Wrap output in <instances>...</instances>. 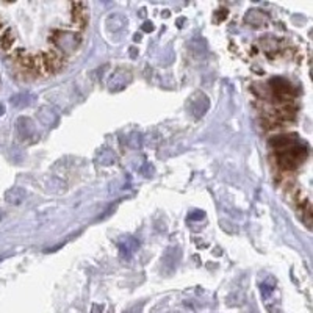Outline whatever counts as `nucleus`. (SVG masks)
<instances>
[{
	"instance_id": "9d476101",
	"label": "nucleus",
	"mask_w": 313,
	"mask_h": 313,
	"mask_svg": "<svg viewBox=\"0 0 313 313\" xmlns=\"http://www.w3.org/2000/svg\"><path fill=\"white\" fill-rule=\"evenodd\" d=\"M294 143H297V141L294 138H292V137H287V135H284V137H274L270 141L271 147L275 149L277 152L285 151V149H288L290 146H293Z\"/></svg>"
},
{
	"instance_id": "f3484780",
	"label": "nucleus",
	"mask_w": 313,
	"mask_h": 313,
	"mask_svg": "<svg viewBox=\"0 0 313 313\" xmlns=\"http://www.w3.org/2000/svg\"><path fill=\"white\" fill-rule=\"evenodd\" d=\"M273 285H270V284H263L262 285V294H263V297H268L271 293H273Z\"/></svg>"
},
{
	"instance_id": "f257e3e1",
	"label": "nucleus",
	"mask_w": 313,
	"mask_h": 313,
	"mask_svg": "<svg viewBox=\"0 0 313 313\" xmlns=\"http://www.w3.org/2000/svg\"><path fill=\"white\" fill-rule=\"evenodd\" d=\"M208 108H210V100H208L207 96L200 91L193 94L188 100V110L195 117H202L208 111Z\"/></svg>"
},
{
	"instance_id": "1a4fd4ad",
	"label": "nucleus",
	"mask_w": 313,
	"mask_h": 313,
	"mask_svg": "<svg viewBox=\"0 0 313 313\" xmlns=\"http://www.w3.org/2000/svg\"><path fill=\"white\" fill-rule=\"evenodd\" d=\"M27 197V191L24 188H19V186H14V188L8 190L5 195V199L8 204H13V205H19L25 200Z\"/></svg>"
},
{
	"instance_id": "f03ea898",
	"label": "nucleus",
	"mask_w": 313,
	"mask_h": 313,
	"mask_svg": "<svg viewBox=\"0 0 313 313\" xmlns=\"http://www.w3.org/2000/svg\"><path fill=\"white\" fill-rule=\"evenodd\" d=\"M182 252L178 248L173 246V248H168L165 251V254L161 257V268L166 274H173L177 270V265L180 262Z\"/></svg>"
},
{
	"instance_id": "aec40b11",
	"label": "nucleus",
	"mask_w": 313,
	"mask_h": 313,
	"mask_svg": "<svg viewBox=\"0 0 313 313\" xmlns=\"http://www.w3.org/2000/svg\"><path fill=\"white\" fill-rule=\"evenodd\" d=\"M139 310H141V305H139V307H133V309L127 310L125 313H139Z\"/></svg>"
},
{
	"instance_id": "ddd939ff",
	"label": "nucleus",
	"mask_w": 313,
	"mask_h": 313,
	"mask_svg": "<svg viewBox=\"0 0 313 313\" xmlns=\"http://www.w3.org/2000/svg\"><path fill=\"white\" fill-rule=\"evenodd\" d=\"M246 22H249V24L254 25V27H260V25H263L265 16L260 11L252 10V11H249L248 14H246Z\"/></svg>"
},
{
	"instance_id": "20e7f679",
	"label": "nucleus",
	"mask_w": 313,
	"mask_h": 313,
	"mask_svg": "<svg viewBox=\"0 0 313 313\" xmlns=\"http://www.w3.org/2000/svg\"><path fill=\"white\" fill-rule=\"evenodd\" d=\"M132 81V76H130V72L129 71H124V69H119L113 77H111L110 80V89L111 91H121V89H124L125 86H127L129 83Z\"/></svg>"
},
{
	"instance_id": "7ed1b4c3",
	"label": "nucleus",
	"mask_w": 313,
	"mask_h": 313,
	"mask_svg": "<svg viewBox=\"0 0 313 313\" xmlns=\"http://www.w3.org/2000/svg\"><path fill=\"white\" fill-rule=\"evenodd\" d=\"M54 42L57 44V46L64 50V52H71L77 47V35L76 33H71V32H59L55 35V38H54Z\"/></svg>"
},
{
	"instance_id": "0eeeda50",
	"label": "nucleus",
	"mask_w": 313,
	"mask_h": 313,
	"mask_svg": "<svg viewBox=\"0 0 313 313\" xmlns=\"http://www.w3.org/2000/svg\"><path fill=\"white\" fill-rule=\"evenodd\" d=\"M270 85L273 88V91L279 96H288L293 93V88H292V83H290L288 80L282 78V77H275V78H271L270 80Z\"/></svg>"
},
{
	"instance_id": "423d86ee",
	"label": "nucleus",
	"mask_w": 313,
	"mask_h": 313,
	"mask_svg": "<svg viewBox=\"0 0 313 313\" xmlns=\"http://www.w3.org/2000/svg\"><path fill=\"white\" fill-rule=\"evenodd\" d=\"M127 27V18L122 14H111L107 19V30L110 33H117Z\"/></svg>"
},
{
	"instance_id": "9b49d317",
	"label": "nucleus",
	"mask_w": 313,
	"mask_h": 313,
	"mask_svg": "<svg viewBox=\"0 0 313 313\" xmlns=\"http://www.w3.org/2000/svg\"><path fill=\"white\" fill-rule=\"evenodd\" d=\"M138 246H139V243L135 240V238L129 236V238H125L124 241H121V244H119V249H121V254L125 255V258H129L133 252L138 249Z\"/></svg>"
},
{
	"instance_id": "6ab92c4d",
	"label": "nucleus",
	"mask_w": 313,
	"mask_h": 313,
	"mask_svg": "<svg viewBox=\"0 0 313 313\" xmlns=\"http://www.w3.org/2000/svg\"><path fill=\"white\" fill-rule=\"evenodd\" d=\"M143 30H144V32H152V30H154V24H152V22H144Z\"/></svg>"
},
{
	"instance_id": "6e6552de",
	"label": "nucleus",
	"mask_w": 313,
	"mask_h": 313,
	"mask_svg": "<svg viewBox=\"0 0 313 313\" xmlns=\"http://www.w3.org/2000/svg\"><path fill=\"white\" fill-rule=\"evenodd\" d=\"M38 117L46 127H52L58 122V113L50 107H41L38 111Z\"/></svg>"
},
{
	"instance_id": "a211bd4d",
	"label": "nucleus",
	"mask_w": 313,
	"mask_h": 313,
	"mask_svg": "<svg viewBox=\"0 0 313 313\" xmlns=\"http://www.w3.org/2000/svg\"><path fill=\"white\" fill-rule=\"evenodd\" d=\"M204 216H205L204 212H199V210H197V212H193V213L188 216V218H190L191 221H199V219H204Z\"/></svg>"
},
{
	"instance_id": "2eb2a0df",
	"label": "nucleus",
	"mask_w": 313,
	"mask_h": 313,
	"mask_svg": "<svg viewBox=\"0 0 313 313\" xmlns=\"http://www.w3.org/2000/svg\"><path fill=\"white\" fill-rule=\"evenodd\" d=\"M46 64L49 66L50 71H57L61 66V59L57 57V54H47L46 55Z\"/></svg>"
},
{
	"instance_id": "4468645a",
	"label": "nucleus",
	"mask_w": 313,
	"mask_h": 313,
	"mask_svg": "<svg viewBox=\"0 0 313 313\" xmlns=\"http://www.w3.org/2000/svg\"><path fill=\"white\" fill-rule=\"evenodd\" d=\"M99 161L102 163V165H113V163L116 161V156L113 152H110L108 149H103V151L99 154Z\"/></svg>"
},
{
	"instance_id": "f8f14e48",
	"label": "nucleus",
	"mask_w": 313,
	"mask_h": 313,
	"mask_svg": "<svg viewBox=\"0 0 313 313\" xmlns=\"http://www.w3.org/2000/svg\"><path fill=\"white\" fill-rule=\"evenodd\" d=\"M32 100H33V96H30V94H18V96H14V98H11V103L18 108L28 107L30 103H32Z\"/></svg>"
},
{
	"instance_id": "dca6fc26",
	"label": "nucleus",
	"mask_w": 313,
	"mask_h": 313,
	"mask_svg": "<svg viewBox=\"0 0 313 313\" xmlns=\"http://www.w3.org/2000/svg\"><path fill=\"white\" fill-rule=\"evenodd\" d=\"M13 41H14V38H13V32L11 30H6L5 32V35L0 38V46H2L5 50H8L11 46H13Z\"/></svg>"
},
{
	"instance_id": "39448f33",
	"label": "nucleus",
	"mask_w": 313,
	"mask_h": 313,
	"mask_svg": "<svg viewBox=\"0 0 313 313\" xmlns=\"http://www.w3.org/2000/svg\"><path fill=\"white\" fill-rule=\"evenodd\" d=\"M16 130L19 133V137L22 139H28V138H32L35 137V124L33 121L30 117H25V116H20L18 119V122H16Z\"/></svg>"
}]
</instances>
